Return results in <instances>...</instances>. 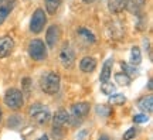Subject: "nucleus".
I'll use <instances>...</instances> for the list:
<instances>
[{
  "label": "nucleus",
  "instance_id": "obj_1",
  "mask_svg": "<svg viewBox=\"0 0 153 140\" xmlns=\"http://www.w3.org/2000/svg\"><path fill=\"white\" fill-rule=\"evenodd\" d=\"M60 84H61L60 75L53 72V71L45 72L40 78V88L48 95H55L57 92L60 91Z\"/></svg>",
  "mask_w": 153,
  "mask_h": 140
},
{
  "label": "nucleus",
  "instance_id": "obj_2",
  "mask_svg": "<svg viewBox=\"0 0 153 140\" xmlns=\"http://www.w3.org/2000/svg\"><path fill=\"white\" fill-rule=\"evenodd\" d=\"M28 116L37 124H45L51 119L50 109L43 103H33L28 108Z\"/></svg>",
  "mask_w": 153,
  "mask_h": 140
},
{
  "label": "nucleus",
  "instance_id": "obj_3",
  "mask_svg": "<svg viewBox=\"0 0 153 140\" xmlns=\"http://www.w3.org/2000/svg\"><path fill=\"white\" fill-rule=\"evenodd\" d=\"M4 103L9 109L13 110H19L24 103V98H23V92L17 88H10L7 89L4 93Z\"/></svg>",
  "mask_w": 153,
  "mask_h": 140
},
{
  "label": "nucleus",
  "instance_id": "obj_4",
  "mask_svg": "<svg viewBox=\"0 0 153 140\" xmlns=\"http://www.w3.org/2000/svg\"><path fill=\"white\" fill-rule=\"evenodd\" d=\"M28 55L34 61H44L47 58V47L41 40H31L28 43Z\"/></svg>",
  "mask_w": 153,
  "mask_h": 140
},
{
  "label": "nucleus",
  "instance_id": "obj_5",
  "mask_svg": "<svg viewBox=\"0 0 153 140\" xmlns=\"http://www.w3.org/2000/svg\"><path fill=\"white\" fill-rule=\"evenodd\" d=\"M89 112V103L88 102H79L72 105L71 108V115H70V122H72L74 124L81 123L82 120L85 119V116Z\"/></svg>",
  "mask_w": 153,
  "mask_h": 140
},
{
  "label": "nucleus",
  "instance_id": "obj_6",
  "mask_svg": "<svg viewBox=\"0 0 153 140\" xmlns=\"http://www.w3.org/2000/svg\"><path fill=\"white\" fill-rule=\"evenodd\" d=\"M47 24V16L44 13L43 9H37L34 11L31 21H30V31L34 34H38L44 30V26Z\"/></svg>",
  "mask_w": 153,
  "mask_h": 140
},
{
  "label": "nucleus",
  "instance_id": "obj_7",
  "mask_svg": "<svg viewBox=\"0 0 153 140\" xmlns=\"http://www.w3.org/2000/svg\"><path fill=\"white\" fill-rule=\"evenodd\" d=\"M60 61L64 68H72L75 64V53L70 45H62L60 51Z\"/></svg>",
  "mask_w": 153,
  "mask_h": 140
},
{
  "label": "nucleus",
  "instance_id": "obj_8",
  "mask_svg": "<svg viewBox=\"0 0 153 140\" xmlns=\"http://www.w3.org/2000/svg\"><path fill=\"white\" fill-rule=\"evenodd\" d=\"M14 48V41L9 36L0 37V58H6L7 55L11 54V51Z\"/></svg>",
  "mask_w": 153,
  "mask_h": 140
},
{
  "label": "nucleus",
  "instance_id": "obj_9",
  "mask_svg": "<svg viewBox=\"0 0 153 140\" xmlns=\"http://www.w3.org/2000/svg\"><path fill=\"white\" fill-rule=\"evenodd\" d=\"M61 37V30L58 26H51V27H48V30H47V34H45V41H47V44H48L50 48H54L55 44L58 43V40H60Z\"/></svg>",
  "mask_w": 153,
  "mask_h": 140
},
{
  "label": "nucleus",
  "instance_id": "obj_10",
  "mask_svg": "<svg viewBox=\"0 0 153 140\" xmlns=\"http://www.w3.org/2000/svg\"><path fill=\"white\" fill-rule=\"evenodd\" d=\"M68 122H70V115L65 110H58L53 118V129L61 130Z\"/></svg>",
  "mask_w": 153,
  "mask_h": 140
},
{
  "label": "nucleus",
  "instance_id": "obj_11",
  "mask_svg": "<svg viewBox=\"0 0 153 140\" xmlns=\"http://www.w3.org/2000/svg\"><path fill=\"white\" fill-rule=\"evenodd\" d=\"M16 4V0H1L0 1V24H3L7 16L11 13Z\"/></svg>",
  "mask_w": 153,
  "mask_h": 140
},
{
  "label": "nucleus",
  "instance_id": "obj_12",
  "mask_svg": "<svg viewBox=\"0 0 153 140\" xmlns=\"http://www.w3.org/2000/svg\"><path fill=\"white\" fill-rule=\"evenodd\" d=\"M112 67H114V59H112V58H108L106 61H105L104 67H102L101 75H99V81H101V82L109 81L111 75H112Z\"/></svg>",
  "mask_w": 153,
  "mask_h": 140
},
{
  "label": "nucleus",
  "instance_id": "obj_13",
  "mask_svg": "<svg viewBox=\"0 0 153 140\" xmlns=\"http://www.w3.org/2000/svg\"><path fill=\"white\" fill-rule=\"evenodd\" d=\"M145 3H146V0H125V7L131 11V13L137 14V13L143 9Z\"/></svg>",
  "mask_w": 153,
  "mask_h": 140
},
{
  "label": "nucleus",
  "instance_id": "obj_14",
  "mask_svg": "<svg viewBox=\"0 0 153 140\" xmlns=\"http://www.w3.org/2000/svg\"><path fill=\"white\" fill-rule=\"evenodd\" d=\"M79 68H81L82 72H92L95 68H97V61L92 57H84L79 62Z\"/></svg>",
  "mask_w": 153,
  "mask_h": 140
},
{
  "label": "nucleus",
  "instance_id": "obj_15",
  "mask_svg": "<svg viewBox=\"0 0 153 140\" xmlns=\"http://www.w3.org/2000/svg\"><path fill=\"white\" fill-rule=\"evenodd\" d=\"M137 106L139 109L145 113H152L153 110V96L152 95H148V96L142 98L139 102H137Z\"/></svg>",
  "mask_w": 153,
  "mask_h": 140
},
{
  "label": "nucleus",
  "instance_id": "obj_16",
  "mask_svg": "<svg viewBox=\"0 0 153 140\" xmlns=\"http://www.w3.org/2000/svg\"><path fill=\"white\" fill-rule=\"evenodd\" d=\"M78 36L82 38V40H85L87 43H89V44H94L95 41H97V38H95V36H94L92 33L89 31L88 28H85V27H81V28H78Z\"/></svg>",
  "mask_w": 153,
  "mask_h": 140
},
{
  "label": "nucleus",
  "instance_id": "obj_17",
  "mask_svg": "<svg viewBox=\"0 0 153 140\" xmlns=\"http://www.w3.org/2000/svg\"><path fill=\"white\" fill-rule=\"evenodd\" d=\"M108 7L112 13H119L125 9V0H108Z\"/></svg>",
  "mask_w": 153,
  "mask_h": 140
},
{
  "label": "nucleus",
  "instance_id": "obj_18",
  "mask_svg": "<svg viewBox=\"0 0 153 140\" xmlns=\"http://www.w3.org/2000/svg\"><path fill=\"white\" fill-rule=\"evenodd\" d=\"M131 64L132 65H139L142 62V53H140V48L139 47H132L131 50Z\"/></svg>",
  "mask_w": 153,
  "mask_h": 140
},
{
  "label": "nucleus",
  "instance_id": "obj_19",
  "mask_svg": "<svg viewBox=\"0 0 153 140\" xmlns=\"http://www.w3.org/2000/svg\"><path fill=\"white\" fill-rule=\"evenodd\" d=\"M115 81H116V84H119V85L126 86L131 84V75L126 74V72H118L115 75Z\"/></svg>",
  "mask_w": 153,
  "mask_h": 140
},
{
  "label": "nucleus",
  "instance_id": "obj_20",
  "mask_svg": "<svg viewBox=\"0 0 153 140\" xmlns=\"http://www.w3.org/2000/svg\"><path fill=\"white\" fill-rule=\"evenodd\" d=\"M61 3H62V0H45V9L50 14H54L58 10Z\"/></svg>",
  "mask_w": 153,
  "mask_h": 140
},
{
  "label": "nucleus",
  "instance_id": "obj_21",
  "mask_svg": "<svg viewBox=\"0 0 153 140\" xmlns=\"http://www.w3.org/2000/svg\"><path fill=\"white\" fill-rule=\"evenodd\" d=\"M126 102V98H125V95H122V93H116V95H112V96L109 98V103L111 105H123V103Z\"/></svg>",
  "mask_w": 153,
  "mask_h": 140
},
{
  "label": "nucleus",
  "instance_id": "obj_22",
  "mask_svg": "<svg viewBox=\"0 0 153 140\" xmlns=\"http://www.w3.org/2000/svg\"><path fill=\"white\" fill-rule=\"evenodd\" d=\"M101 91L104 92L105 95H112L115 92V85L114 84H111L109 81H106V82H102V86H101Z\"/></svg>",
  "mask_w": 153,
  "mask_h": 140
},
{
  "label": "nucleus",
  "instance_id": "obj_23",
  "mask_svg": "<svg viewBox=\"0 0 153 140\" xmlns=\"http://www.w3.org/2000/svg\"><path fill=\"white\" fill-rule=\"evenodd\" d=\"M109 113H111L109 106H106V105H98L97 106V115H101L102 118H106V116H109Z\"/></svg>",
  "mask_w": 153,
  "mask_h": 140
},
{
  "label": "nucleus",
  "instance_id": "obj_24",
  "mask_svg": "<svg viewBox=\"0 0 153 140\" xmlns=\"http://www.w3.org/2000/svg\"><path fill=\"white\" fill-rule=\"evenodd\" d=\"M148 120H149V118L146 116V113L145 115H135L133 116V122L135 123H146Z\"/></svg>",
  "mask_w": 153,
  "mask_h": 140
},
{
  "label": "nucleus",
  "instance_id": "obj_25",
  "mask_svg": "<svg viewBox=\"0 0 153 140\" xmlns=\"http://www.w3.org/2000/svg\"><path fill=\"white\" fill-rule=\"evenodd\" d=\"M136 133H137V130L135 129V127H131V129H129L125 135H123V137H125V139H131V137H135V136H136Z\"/></svg>",
  "mask_w": 153,
  "mask_h": 140
},
{
  "label": "nucleus",
  "instance_id": "obj_26",
  "mask_svg": "<svg viewBox=\"0 0 153 140\" xmlns=\"http://www.w3.org/2000/svg\"><path fill=\"white\" fill-rule=\"evenodd\" d=\"M85 3H92V1H95V0H84Z\"/></svg>",
  "mask_w": 153,
  "mask_h": 140
},
{
  "label": "nucleus",
  "instance_id": "obj_27",
  "mask_svg": "<svg viewBox=\"0 0 153 140\" xmlns=\"http://www.w3.org/2000/svg\"><path fill=\"white\" fill-rule=\"evenodd\" d=\"M0 120H1V109H0Z\"/></svg>",
  "mask_w": 153,
  "mask_h": 140
}]
</instances>
